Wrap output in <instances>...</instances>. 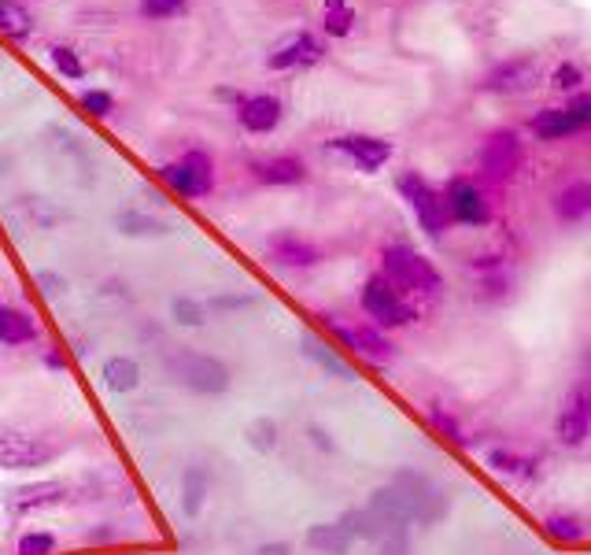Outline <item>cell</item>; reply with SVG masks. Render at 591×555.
<instances>
[{"label":"cell","mask_w":591,"mask_h":555,"mask_svg":"<svg viewBox=\"0 0 591 555\" xmlns=\"http://www.w3.org/2000/svg\"><path fill=\"white\" fill-rule=\"evenodd\" d=\"M167 378L175 381L178 389L192 392V397H222L233 386V370L226 359L208 356V352L197 348H175L163 363Z\"/></svg>","instance_id":"1"},{"label":"cell","mask_w":591,"mask_h":555,"mask_svg":"<svg viewBox=\"0 0 591 555\" xmlns=\"http://www.w3.org/2000/svg\"><path fill=\"white\" fill-rule=\"evenodd\" d=\"M381 275L392 281L400 292H414V297H441L444 275L425 259L422 252L411 245H389L381 252Z\"/></svg>","instance_id":"2"},{"label":"cell","mask_w":591,"mask_h":555,"mask_svg":"<svg viewBox=\"0 0 591 555\" xmlns=\"http://www.w3.org/2000/svg\"><path fill=\"white\" fill-rule=\"evenodd\" d=\"M389 486L400 492V500H403V508H406V514H411L414 526H441V522L447 519V511H451L447 492L414 467H400L392 474Z\"/></svg>","instance_id":"3"},{"label":"cell","mask_w":591,"mask_h":555,"mask_svg":"<svg viewBox=\"0 0 591 555\" xmlns=\"http://www.w3.org/2000/svg\"><path fill=\"white\" fill-rule=\"evenodd\" d=\"M359 304L366 311V319L373 322L377 330H403V326H411L414 322V308L403 300V292L392 286L384 275H373V278H366L363 281V289H359Z\"/></svg>","instance_id":"4"},{"label":"cell","mask_w":591,"mask_h":555,"mask_svg":"<svg viewBox=\"0 0 591 555\" xmlns=\"http://www.w3.org/2000/svg\"><path fill=\"white\" fill-rule=\"evenodd\" d=\"M159 178L175 189L178 197L186 200H203L215 193V159H211L203 148H189L186 156L170 159V164L159 167Z\"/></svg>","instance_id":"5"},{"label":"cell","mask_w":591,"mask_h":555,"mask_svg":"<svg viewBox=\"0 0 591 555\" xmlns=\"http://www.w3.org/2000/svg\"><path fill=\"white\" fill-rule=\"evenodd\" d=\"M395 189H400V197L411 204L414 219L422 222L425 234H430V237H444L447 234L451 215H447V204H444L441 189H433L430 181L417 175V170H403V175L395 178Z\"/></svg>","instance_id":"6"},{"label":"cell","mask_w":591,"mask_h":555,"mask_svg":"<svg viewBox=\"0 0 591 555\" xmlns=\"http://www.w3.org/2000/svg\"><path fill=\"white\" fill-rule=\"evenodd\" d=\"M59 459V444L19 426H0V470H37Z\"/></svg>","instance_id":"7"},{"label":"cell","mask_w":591,"mask_h":555,"mask_svg":"<svg viewBox=\"0 0 591 555\" xmlns=\"http://www.w3.org/2000/svg\"><path fill=\"white\" fill-rule=\"evenodd\" d=\"M330 333L336 341H341L344 348H352L355 356H363L366 363H373V367H389L400 356V348L389 341V333L377 330L373 322H359V326H341V322H325Z\"/></svg>","instance_id":"8"},{"label":"cell","mask_w":591,"mask_h":555,"mask_svg":"<svg viewBox=\"0 0 591 555\" xmlns=\"http://www.w3.org/2000/svg\"><path fill=\"white\" fill-rule=\"evenodd\" d=\"M555 437L566 448H580L591 437V386L588 381H577L573 389L566 392L562 408L555 415Z\"/></svg>","instance_id":"9"},{"label":"cell","mask_w":591,"mask_h":555,"mask_svg":"<svg viewBox=\"0 0 591 555\" xmlns=\"http://www.w3.org/2000/svg\"><path fill=\"white\" fill-rule=\"evenodd\" d=\"M441 193H444V204H447L451 222H462V226H488V222H492L488 193L477 186L473 178H451Z\"/></svg>","instance_id":"10"},{"label":"cell","mask_w":591,"mask_h":555,"mask_svg":"<svg viewBox=\"0 0 591 555\" xmlns=\"http://www.w3.org/2000/svg\"><path fill=\"white\" fill-rule=\"evenodd\" d=\"M522 167V137L514 130H495V134L484 137V148H481V175L484 181L492 186H503L511 181Z\"/></svg>","instance_id":"11"},{"label":"cell","mask_w":591,"mask_h":555,"mask_svg":"<svg viewBox=\"0 0 591 555\" xmlns=\"http://www.w3.org/2000/svg\"><path fill=\"white\" fill-rule=\"evenodd\" d=\"M70 500V486L59 478H41V481H30V486H19L4 497V508L12 519H26V514H37V511H53V508H64Z\"/></svg>","instance_id":"12"},{"label":"cell","mask_w":591,"mask_h":555,"mask_svg":"<svg viewBox=\"0 0 591 555\" xmlns=\"http://www.w3.org/2000/svg\"><path fill=\"white\" fill-rule=\"evenodd\" d=\"M333 153L348 156L363 175H377L384 164L392 159V145L384 137H373V134H341L330 141Z\"/></svg>","instance_id":"13"},{"label":"cell","mask_w":591,"mask_h":555,"mask_svg":"<svg viewBox=\"0 0 591 555\" xmlns=\"http://www.w3.org/2000/svg\"><path fill=\"white\" fill-rule=\"evenodd\" d=\"M536 82H539V67L533 56L503 59V64H495L484 75L488 93H525V89H533Z\"/></svg>","instance_id":"14"},{"label":"cell","mask_w":591,"mask_h":555,"mask_svg":"<svg viewBox=\"0 0 591 555\" xmlns=\"http://www.w3.org/2000/svg\"><path fill=\"white\" fill-rule=\"evenodd\" d=\"M285 119V104L274 93H252L237 100V123L248 134H274Z\"/></svg>","instance_id":"15"},{"label":"cell","mask_w":591,"mask_h":555,"mask_svg":"<svg viewBox=\"0 0 591 555\" xmlns=\"http://www.w3.org/2000/svg\"><path fill=\"white\" fill-rule=\"evenodd\" d=\"M322 56H325V45L303 30V34H292L289 42H281L278 48H274V53L267 56V67L270 70H300V67H314Z\"/></svg>","instance_id":"16"},{"label":"cell","mask_w":591,"mask_h":555,"mask_svg":"<svg viewBox=\"0 0 591 555\" xmlns=\"http://www.w3.org/2000/svg\"><path fill=\"white\" fill-rule=\"evenodd\" d=\"M267 252H270L274 264L289 267V270H311L322 264V248L311 245V241L300 234H274L267 241Z\"/></svg>","instance_id":"17"},{"label":"cell","mask_w":591,"mask_h":555,"mask_svg":"<svg viewBox=\"0 0 591 555\" xmlns=\"http://www.w3.org/2000/svg\"><path fill=\"white\" fill-rule=\"evenodd\" d=\"M252 178L259 186H300V181H308V164L300 156H270L252 164Z\"/></svg>","instance_id":"18"},{"label":"cell","mask_w":591,"mask_h":555,"mask_svg":"<svg viewBox=\"0 0 591 555\" xmlns=\"http://www.w3.org/2000/svg\"><path fill=\"white\" fill-rule=\"evenodd\" d=\"M41 330L37 322L30 319V311L15 304H0V345L4 348H30L37 345Z\"/></svg>","instance_id":"19"},{"label":"cell","mask_w":591,"mask_h":555,"mask_svg":"<svg viewBox=\"0 0 591 555\" xmlns=\"http://www.w3.org/2000/svg\"><path fill=\"white\" fill-rule=\"evenodd\" d=\"M484 463L495 474H503V478L522 481V486L536 481V474H539V456H525V452H514V448H506V444H495V448H488Z\"/></svg>","instance_id":"20"},{"label":"cell","mask_w":591,"mask_h":555,"mask_svg":"<svg viewBox=\"0 0 591 555\" xmlns=\"http://www.w3.org/2000/svg\"><path fill=\"white\" fill-rule=\"evenodd\" d=\"M208 500H211V470L192 463V467L181 470V500H178L181 514H186V519H200Z\"/></svg>","instance_id":"21"},{"label":"cell","mask_w":591,"mask_h":555,"mask_svg":"<svg viewBox=\"0 0 591 555\" xmlns=\"http://www.w3.org/2000/svg\"><path fill=\"white\" fill-rule=\"evenodd\" d=\"M473 275H477V281H481L484 300H503L514 286V275H511V267H506L503 256H477Z\"/></svg>","instance_id":"22"},{"label":"cell","mask_w":591,"mask_h":555,"mask_svg":"<svg viewBox=\"0 0 591 555\" xmlns=\"http://www.w3.org/2000/svg\"><path fill=\"white\" fill-rule=\"evenodd\" d=\"M104 378V389L115 392V397H126V392H137L141 386V363L134 356H111L100 370Z\"/></svg>","instance_id":"23"},{"label":"cell","mask_w":591,"mask_h":555,"mask_svg":"<svg viewBox=\"0 0 591 555\" xmlns=\"http://www.w3.org/2000/svg\"><path fill=\"white\" fill-rule=\"evenodd\" d=\"M303 544L319 555H348L352 537L341 522H314V526L303 533Z\"/></svg>","instance_id":"24"},{"label":"cell","mask_w":591,"mask_h":555,"mask_svg":"<svg viewBox=\"0 0 591 555\" xmlns=\"http://www.w3.org/2000/svg\"><path fill=\"white\" fill-rule=\"evenodd\" d=\"M303 356H308L314 367L325 370V375L336 378V381H355V370L348 367V359H344L336 348L322 345L319 337H303Z\"/></svg>","instance_id":"25"},{"label":"cell","mask_w":591,"mask_h":555,"mask_svg":"<svg viewBox=\"0 0 591 555\" xmlns=\"http://www.w3.org/2000/svg\"><path fill=\"white\" fill-rule=\"evenodd\" d=\"M555 215L562 222H580L591 215V181H573V186H566L562 193L551 200Z\"/></svg>","instance_id":"26"},{"label":"cell","mask_w":591,"mask_h":555,"mask_svg":"<svg viewBox=\"0 0 591 555\" xmlns=\"http://www.w3.org/2000/svg\"><path fill=\"white\" fill-rule=\"evenodd\" d=\"M528 130H533L539 141H562L569 134H577V126L566 108H539L536 115L528 119Z\"/></svg>","instance_id":"27"},{"label":"cell","mask_w":591,"mask_h":555,"mask_svg":"<svg viewBox=\"0 0 591 555\" xmlns=\"http://www.w3.org/2000/svg\"><path fill=\"white\" fill-rule=\"evenodd\" d=\"M0 34L12 42H26L34 34V15L23 0H0Z\"/></svg>","instance_id":"28"},{"label":"cell","mask_w":591,"mask_h":555,"mask_svg":"<svg viewBox=\"0 0 591 555\" xmlns=\"http://www.w3.org/2000/svg\"><path fill=\"white\" fill-rule=\"evenodd\" d=\"M336 522H341V526L348 530V537H352V541H381V537H384V526H381V522H377V514H373L370 508H366V503H363V508L344 511Z\"/></svg>","instance_id":"29"},{"label":"cell","mask_w":591,"mask_h":555,"mask_svg":"<svg viewBox=\"0 0 591 555\" xmlns=\"http://www.w3.org/2000/svg\"><path fill=\"white\" fill-rule=\"evenodd\" d=\"M544 533L555 544H580L588 530H584V522H580V514H573V511H551L544 519Z\"/></svg>","instance_id":"30"},{"label":"cell","mask_w":591,"mask_h":555,"mask_svg":"<svg viewBox=\"0 0 591 555\" xmlns=\"http://www.w3.org/2000/svg\"><path fill=\"white\" fill-rule=\"evenodd\" d=\"M244 441H248V448H256L259 456H270V452H278V444H281L278 419H270V415L252 419L248 430H244Z\"/></svg>","instance_id":"31"},{"label":"cell","mask_w":591,"mask_h":555,"mask_svg":"<svg viewBox=\"0 0 591 555\" xmlns=\"http://www.w3.org/2000/svg\"><path fill=\"white\" fill-rule=\"evenodd\" d=\"M425 422H430V426L441 433L444 441H451V444H462V448H470V437H466L462 433V422H458L451 411L444 408V403H430V408H425Z\"/></svg>","instance_id":"32"},{"label":"cell","mask_w":591,"mask_h":555,"mask_svg":"<svg viewBox=\"0 0 591 555\" xmlns=\"http://www.w3.org/2000/svg\"><path fill=\"white\" fill-rule=\"evenodd\" d=\"M115 226H119V234H126V237H159V234H167V222H159L152 215H141V211H119Z\"/></svg>","instance_id":"33"},{"label":"cell","mask_w":591,"mask_h":555,"mask_svg":"<svg viewBox=\"0 0 591 555\" xmlns=\"http://www.w3.org/2000/svg\"><path fill=\"white\" fill-rule=\"evenodd\" d=\"M322 26L330 37H348L355 30V8L348 4V0H325Z\"/></svg>","instance_id":"34"},{"label":"cell","mask_w":591,"mask_h":555,"mask_svg":"<svg viewBox=\"0 0 591 555\" xmlns=\"http://www.w3.org/2000/svg\"><path fill=\"white\" fill-rule=\"evenodd\" d=\"M208 304L197 297H175L170 300V319L178 322V326H189V330H200L203 322H208Z\"/></svg>","instance_id":"35"},{"label":"cell","mask_w":591,"mask_h":555,"mask_svg":"<svg viewBox=\"0 0 591 555\" xmlns=\"http://www.w3.org/2000/svg\"><path fill=\"white\" fill-rule=\"evenodd\" d=\"M59 537L53 530H26L15 544V555H56Z\"/></svg>","instance_id":"36"},{"label":"cell","mask_w":591,"mask_h":555,"mask_svg":"<svg viewBox=\"0 0 591 555\" xmlns=\"http://www.w3.org/2000/svg\"><path fill=\"white\" fill-rule=\"evenodd\" d=\"M48 56H53V67L64 78H81V75H86V64H81V56L70 45H53V53H48Z\"/></svg>","instance_id":"37"},{"label":"cell","mask_w":591,"mask_h":555,"mask_svg":"<svg viewBox=\"0 0 591 555\" xmlns=\"http://www.w3.org/2000/svg\"><path fill=\"white\" fill-rule=\"evenodd\" d=\"M189 0H141V15L145 19H178L186 15Z\"/></svg>","instance_id":"38"},{"label":"cell","mask_w":591,"mask_h":555,"mask_svg":"<svg viewBox=\"0 0 591 555\" xmlns=\"http://www.w3.org/2000/svg\"><path fill=\"white\" fill-rule=\"evenodd\" d=\"M78 104L89 111V115L97 119H108L111 111H115V97L108 93V89H86V93L78 97Z\"/></svg>","instance_id":"39"},{"label":"cell","mask_w":591,"mask_h":555,"mask_svg":"<svg viewBox=\"0 0 591 555\" xmlns=\"http://www.w3.org/2000/svg\"><path fill=\"white\" fill-rule=\"evenodd\" d=\"M377 555H411V530L384 533V537L377 541Z\"/></svg>","instance_id":"40"},{"label":"cell","mask_w":591,"mask_h":555,"mask_svg":"<svg viewBox=\"0 0 591 555\" xmlns=\"http://www.w3.org/2000/svg\"><path fill=\"white\" fill-rule=\"evenodd\" d=\"M566 111H569V119H573L577 134H580V130H591V93H577L566 104Z\"/></svg>","instance_id":"41"},{"label":"cell","mask_w":591,"mask_h":555,"mask_svg":"<svg viewBox=\"0 0 591 555\" xmlns=\"http://www.w3.org/2000/svg\"><path fill=\"white\" fill-rule=\"evenodd\" d=\"M81 544H86V548H115L119 530L115 526H93V530L81 533Z\"/></svg>","instance_id":"42"},{"label":"cell","mask_w":591,"mask_h":555,"mask_svg":"<svg viewBox=\"0 0 591 555\" xmlns=\"http://www.w3.org/2000/svg\"><path fill=\"white\" fill-rule=\"evenodd\" d=\"M34 281H37V289H41V297H59V292L67 289V278L64 275H56V270H37L34 275Z\"/></svg>","instance_id":"43"},{"label":"cell","mask_w":591,"mask_h":555,"mask_svg":"<svg viewBox=\"0 0 591 555\" xmlns=\"http://www.w3.org/2000/svg\"><path fill=\"white\" fill-rule=\"evenodd\" d=\"M580 82H584V70H580L577 64L555 67V86L558 89H580Z\"/></svg>","instance_id":"44"},{"label":"cell","mask_w":591,"mask_h":555,"mask_svg":"<svg viewBox=\"0 0 591 555\" xmlns=\"http://www.w3.org/2000/svg\"><path fill=\"white\" fill-rule=\"evenodd\" d=\"M308 441H311L319 452H325V456H333V452H336V441L330 437V430L319 426V422H311V426H308Z\"/></svg>","instance_id":"45"},{"label":"cell","mask_w":591,"mask_h":555,"mask_svg":"<svg viewBox=\"0 0 591 555\" xmlns=\"http://www.w3.org/2000/svg\"><path fill=\"white\" fill-rule=\"evenodd\" d=\"M256 304V297H215L208 308H215V311H241V308H252Z\"/></svg>","instance_id":"46"},{"label":"cell","mask_w":591,"mask_h":555,"mask_svg":"<svg viewBox=\"0 0 591 555\" xmlns=\"http://www.w3.org/2000/svg\"><path fill=\"white\" fill-rule=\"evenodd\" d=\"M252 555H292V544L289 541H263Z\"/></svg>","instance_id":"47"},{"label":"cell","mask_w":591,"mask_h":555,"mask_svg":"<svg viewBox=\"0 0 591 555\" xmlns=\"http://www.w3.org/2000/svg\"><path fill=\"white\" fill-rule=\"evenodd\" d=\"M41 363H45L48 370H67V356L59 348H45V352H41Z\"/></svg>","instance_id":"48"},{"label":"cell","mask_w":591,"mask_h":555,"mask_svg":"<svg viewBox=\"0 0 591 555\" xmlns=\"http://www.w3.org/2000/svg\"><path fill=\"white\" fill-rule=\"evenodd\" d=\"M584 381H588V386H591V356H588V378H584Z\"/></svg>","instance_id":"49"}]
</instances>
